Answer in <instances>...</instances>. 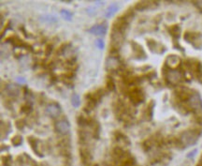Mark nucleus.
<instances>
[{
	"mask_svg": "<svg viewBox=\"0 0 202 166\" xmlns=\"http://www.w3.org/2000/svg\"><path fill=\"white\" fill-rule=\"evenodd\" d=\"M16 126H17V128H19V129H23L24 126V123L23 122V121H17Z\"/></svg>",
	"mask_w": 202,
	"mask_h": 166,
	"instance_id": "nucleus-19",
	"label": "nucleus"
},
{
	"mask_svg": "<svg viewBox=\"0 0 202 166\" xmlns=\"http://www.w3.org/2000/svg\"><path fill=\"white\" fill-rule=\"evenodd\" d=\"M71 104L73 105V107L78 108L81 104V100H80V96L78 94H73L71 96Z\"/></svg>",
	"mask_w": 202,
	"mask_h": 166,
	"instance_id": "nucleus-13",
	"label": "nucleus"
},
{
	"mask_svg": "<svg viewBox=\"0 0 202 166\" xmlns=\"http://www.w3.org/2000/svg\"><path fill=\"white\" fill-rule=\"evenodd\" d=\"M181 73L178 69H169L167 73V81L171 85H178L181 81Z\"/></svg>",
	"mask_w": 202,
	"mask_h": 166,
	"instance_id": "nucleus-3",
	"label": "nucleus"
},
{
	"mask_svg": "<svg viewBox=\"0 0 202 166\" xmlns=\"http://www.w3.org/2000/svg\"><path fill=\"white\" fill-rule=\"evenodd\" d=\"M46 114L51 117H57L61 114V107L56 104V103H51L46 107V110H45Z\"/></svg>",
	"mask_w": 202,
	"mask_h": 166,
	"instance_id": "nucleus-6",
	"label": "nucleus"
},
{
	"mask_svg": "<svg viewBox=\"0 0 202 166\" xmlns=\"http://www.w3.org/2000/svg\"><path fill=\"white\" fill-rule=\"evenodd\" d=\"M117 10H118V6H117L116 4H112V5H110L109 7L108 8V10H107V11H106V13H105V16L106 17H112V16H113L116 12H117Z\"/></svg>",
	"mask_w": 202,
	"mask_h": 166,
	"instance_id": "nucleus-12",
	"label": "nucleus"
},
{
	"mask_svg": "<svg viewBox=\"0 0 202 166\" xmlns=\"http://www.w3.org/2000/svg\"><path fill=\"white\" fill-rule=\"evenodd\" d=\"M55 130L61 135H67L69 132L70 126L67 120H59L55 123Z\"/></svg>",
	"mask_w": 202,
	"mask_h": 166,
	"instance_id": "nucleus-4",
	"label": "nucleus"
},
{
	"mask_svg": "<svg viewBox=\"0 0 202 166\" xmlns=\"http://www.w3.org/2000/svg\"><path fill=\"white\" fill-rule=\"evenodd\" d=\"M51 50H53V47H51V45H50V46H48L47 47V50H46V54L48 55V52H49V55L51 53Z\"/></svg>",
	"mask_w": 202,
	"mask_h": 166,
	"instance_id": "nucleus-22",
	"label": "nucleus"
},
{
	"mask_svg": "<svg viewBox=\"0 0 202 166\" xmlns=\"http://www.w3.org/2000/svg\"><path fill=\"white\" fill-rule=\"evenodd\" d=\"M107 25L105 24H99L94 25L88 31L91 34H94L95 36H104L107 33Z\"/></svg>",
	"mask_w": 202,
	"mask_h": 166,
	"instance_id": "nucleus-7",
	"label": "nucleus"
},
{
	"mask_svg": "<svg viewBox=\"0 0 202 166\" xmlns=\"http://www.w3.org/2000/svg\"><path fill=\"white\" fill-rule=\"evenodd\" d=\"M40 21L46 22L49 24H54V23L57 22V19L54 16H51V15H43L40 17Z\"/></svg>",
	"mask_w": 202,
	"mask_h": 166,
	"instance_id": "nucleus-14",
	"label": "nucleus"
},
{
	"mask_svg": "<svg viewBox=\"0 0 202 166\" xmlns=\"http://www.w3.org/2000/svg\"><path fill=\"white\" fill-rule=\"evenodd\" d=\"M195 5L200 10H202V1H195Z\"/></svg>",
	"mask_w": 202,
	"mask_h": 166,
	"instance_id": "nucleus-21",
	"label": "nucleus"
},
{
	"mask_svg": "<svg viewBox=\"0 0 202 166\" xmlns=\"http://www.w3.org/2000/svg\"><path fill=\"white\" fill-rule=\"evenodd\" d=\"M187 104L190 109L195 112H199L202 110V100L198 93H193L187 100Z\"/></svg>",
	"mask_w": 202,
	"mask_h": 166,
	"instance_id": "nucleus-2",
	"label": "nucleus"
},
{
	"mask_svg": "<svg viewBox=\"0 0 202 166\" xmlns=\"http://www.w3.org/2000/svg\"><path fill=\"white\" fill-rule=\"evenodd\" d=\"M11 142L14 145H21L22 143H23V138H22V136H19V135L14 136Z\"/></svg>",
	"mask_w": 202,
	"mask_h": 166,
	"instance_id": "nucleus-17",
	"label": "nucleus"
},
{
	"mask_svg": "<svg viewBox=\"0 0 202 166\" xmlns=\"http://www.w3.org/2000/svg\"><path fill=\"white\" fill-rule=\"evenodd\" d=\"M198 139V134L193 130H187L184 131L180 136V143L184 148L194 145Z\"/></svg>",
	"mask_w": 202,
	"mask_h": 166,
	"instance_id": "nucleus-1",
	"label": "nucleus"
},
{
	"mask_svg": "<svg viewBox=\"0 0 202 166\" xmlns=\"http://www.w3.org/2000/svg\"><path fill=\"white\" fill-rule=\"evenodd\" d=\"M181 62V59L178 55H170L167 57V65L171 69H174L176 67H177Z\"/></svg>",
	"mask_w": 202,
	"mask_h": 166,
	"instance_id": "nucleus-10",
	"label": "nucleus"
},
{
	"mask_svg": "<svg viewBox=\"0 0 202 166\" xmlns=\"http://www.w3.org/2000/svg\"><path fill=\"white\" fill-rule=\"evenodd\" d=\"M130 100L134 103V104H140L144 100V94L142 93V91L139 90V89H136V90L131 91L129 95Z\"/></svg>",
	"mask_w": 202,
	"mask_h": 166,
	"instance_id": "nucleus-8",
	"label": "nucleus"
},
{
	"mask_svg": "<svg viewBox=\"0 0 202 166\" xmlns=\"http://www.w3.org/2000/svg\"><path fill=\"white\" fill-rule=\"evenodd\" d=\"M106 84H107V88H108L109 91H113L115 89V82L112 77H110V76H108Z\"/></svg>",
	"mask_w": 202,
	"mask_h": 166,
	"instance_id": "nucleus-15",
	"label": "nucleus"
},
{
	"mask_svg": "<svg viewBox=\"0 0 202 166\" xmlns=\"http://www.w3.org/2000/svg\"><path fill=\"white\" fill-rule=\"evenodd\" d=\"M197 152H198V150H197V149H195V150H193L191 153H189V154L187 155V157H188V158H194L195 155L197 154Z\"/></svg>",
	"mask_w": 202,
	"mask_h": 166,
	"instance_id": "nucleus-20",
	"label": "nucleus"
},
{
	"mask_svg": "<svg viewBox=\"0 0 202 166\" xmlns=\"http://www.w3.org/2000/svg\"><path fill=\"white\" fill-rule=\"evenodd\" d=\"M81 157L83 162H85L86 164H88L91 162V159H92V156H91L90 152L88 149L86 148H82L81 149Z\"/></svg>",
	"mask_w": 202,
	"mask_h": 166,
	"instance_id": "nucleus-11",
	"label": "nucleus"
},
{
	"mask_svg": "<svg viewBox=\"0 0 202 166\" xmlns=\"http://www.w3.org/2000/svg\"><path fill=\"white\" fill-rule=\"evenodd\" d=\"M17 81L19 82V83H22V84H24L25 82V79H23V78H21V77H19V78H17Z\"/></svg>",
	"mask_w": 202,
	"mask_h": 166,
	"instance_id": "nucleus-23",
	"label": "nucleus"
},
{
	"mask_svg": "<svg viewBox=\"0 0 202 166\" xmlns=\"http://www.w3.org/2000/svg\"><path fill=\"white\" fill-rule=\"evenodd\" d=\"M61 15L63 16V18L67 21H71V17H72V14L67 10H61Z\"/></svg>",
	"mask_w": 202,
	"mask_h": 166,
	"instance_id": "nucleus-16",
	"label": "nucleus"
},
{
	"mask_svg": "<svg viewBox=\"0 0 202 166\" xmlns=\"http://www.w3.org/2000/svg\"><path fill=\"white\" fill-rule=\"evenodd\" d=\"M95 45H96V47L98 48V49H103L104 46H105V43H104L103 40H101V39H97V40L95 41Z\"/></svg>",
	"mask_w": 202,
	"mask_h": 166,
	"instance_id": "nucleus-18",
	"label": "nucleus"
},
{
	"mask_svg": "<svg viewBox=\"0 0 202 166\" xmlns=\"http://www.w3.org/2000/svg\"><path fill=\"white\" fill-rule=\"evenodd\" d=\"M121 66V62L118 59V57L114 55L109 56L106 60V68L109 71H117Z\"/></svg>",
	"mask_w": 202,
	"mask_h": 166,
	"instance_id": "nucleus-5",
	"label": "nucleus"
},
{
	"mask_svg": "<svg viewBox=\"0 0 202 166\" xmlns=\"http://www.w3.org/2000/svg\"><path fill=\"white\" fill-rule=\"evenodd\" d=\"M5 91L7 92V94L10 96V97L15 98L20 95V87L15 84H10L6 86Z\"/></svg>",
	"mask_w": 202,
	"mask_h": 166,
	"instance_id": "nucleus-9",
	"label": "nucleus"
}]
</instances>
